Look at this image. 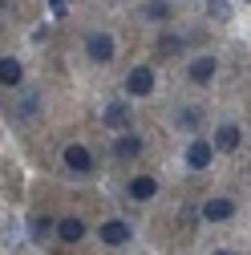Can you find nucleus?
I'll return each mask as SVG.
<instances>
[{"instance_id": "f257e3e1", "label": "nucleus", "mask_w": 251, "mask_h": 255, "mask_svg": "<svg viewBox=\"0 0 251 255\" xmlns=\"http://www.w3.org/2000/svg\"><path fill=\"white\" fill-rule=\"evenodd\" d=\"M85 53H89L93 61H110V57H114V37H110V33H93V37L85 41Z\"/></svg>"}, {"instance_id": "f03ea898", "label": "nucleus", "mask_w": 251, "mask_h": 255, "mask_svg": "<svg viewBox=\"0 0 251 255\" xmlns=\"http://www.w3.org/2000/svg\"><path fill=\"white\" fill-rule=\"evenodd\" d=\"M65 166H69L73 174H89V170H93V158H89L85 146H65Z\"/></svg>"}, {"instance_id": "7ed1b4c3", "label": "nucleus", "mask_w": 251, "mask_h": 255, "mask_svg": "<svg viewBox=\"0 0 251 255\" xmlns=\"http://www.w3.org/2000/svg\"><path fill=\"white\" fill-rule=\"evenodd\" d=\"M126 89L134 93V98H146V93H154V73L142 65V69H134L130 77H126Z\"/></svg>"}, {"instance_id": "20e7f679", "label": "nucleus", "mask_w": 251, "mask_h": 255, "mask_svg": "<svg viewBox=\"0 0 251 255\" xmlns=\"http://www.w3.org/2000/svg\"><path fill=\"white\" fill-rule=\"evenodd\" d=\"M102 235V243H110V247H122V243H130V223H106V227L98 231Z\"/></svg>"}, {"instance_id": "39448f33", "label": "nucleus", "mask_w": 251, "mask_h": 255, "mask_svg": "<svg viewBox=\"0 0 251 255\" xmlns=\"http://www.w3.org/2000/svg\"><path fill=\"white\" fill-rule=\"evenodd\" d=\"M203 215H207L211 223H223V219L235 215V203H231V199H211V203L203 207Z\"/></svg>"}, {"instance_id": "423d86ee", "label": "nucleus", "mask_w": 251, "mask_h": 255, "mask_svg": "<svg viewBox=\"0 0 251 255\" xmlns=\"http://www.w3.org/2000/svg\"><path fill=\"white\" fill-rule=\"evenodd\" d=\"M24 69H20V61L16 57H0V85H20Z\"/></svg>"}, {"instance_id": "0eeeda50", "label": "nucleus", "mask_w": 251, "mask_h": 255, "mask_svg": "<svg viewBox=\"0 0 251 255\" xmlns=\"http://www.w3.org/2000/svg\"><path fill=\"white\" fill-rule=\"evenodd\" d=\"M235 146H239V126H219V130H215V150L231 154Z\"/></svg>"}, {"instance_id": "6e6552de", "label": "nucleus", "mask_w": 251, "mask_h": 255, "mask_svg": "<svg viewBox=\"0 0 251 255\" xmlns=\"http://www.w3.org/2000/svg\"><path fill=\"white\" fill-rule=\"evenodd\" d=\"M154 195H158V182H154L150 174H142V178H134V182H130V199L146 203V199H154Z\"/></svg>"}, {"instance_id": "1a4fd4ad", "label": "nucleus", "mask_w": 251, "mask_h": 255, "mask_svg": "<svg viewBox=\"0 0 251 255\" xmlns=\"http://www.w3.org/2000/svg\"><path fill=\"white\" fill-rule=\"evenodd\" d=\"M81 235H85V223H81V219H61V223H57V239L77 243Z\"/></svg>"}, {"instance_id": "9d476101", "label": "nucleus", "mask_w": 251, "mask_h": 255, "mask_svg": "<svg viewBox=\"0 0 251 255\" xmlns=\"http://www.w3.org/2000/svg\"><path fill=\"white\" fill-rule=\"evenodd\" d=\"M215 69H219V65H215V57H199L195 65H191V81H199V85H207V81L215 77Z\"/></svg>"}, {"instance_id": "9b49d317", "label": "nucleus", "mask_w": 251, "mask_h": 255, "mask_svg": "<svg viewBox=\"0 0 251 255\" xmlns=\"http://www.w3.org/2000/svg\"><path fill=\"white\" fill-rule=\"evenodd\" d=\"M186 162H191L195 170H203L211 162V146L207 142H191V146H186Z\"/></svg>"}, {"instance_id": "f8f14e48", "label": "nucleus", "mask_w": 251, "mask_h": 255, "mask_svg": "<svg viewBox=\"0 0 251 255\" xmlns=\"http://www.w3.org/2000/svg\"><path fill=\"white\" fill-rule=\"evenodd\" d=\"M106 126H114V130H126V126H130V110H126L122 102L106 106Z\"/></svg>"}, {"instance_id": "ddd939ff", "label": "nucleus", "mask_w": 251, "mask_h": 255, "mask_svg": "<svg viewBox=\"0 0 251 255\" xmlns=\"http://www.w3.org/2000/svg\"><path fill=\"white\" fill-rule=\"evenodd\" d=\"M114 154H118V158H138V154H142V142H138L134 134H122V138L114 142Z\"/></svg>"}, {"instance_id": "4468645a", "label": "nucleus", "mask_w": 251, "mask_h": 255, "mask_svg": "<svg viewBox=\"0 0 251 255\" xmlns=\"http://www.w3.org/2000/svg\"><path fill=\"white\" fill-rule=\"evenodd\" d=\"M142 16H146V20H166V16H170V8L162 4V0H150V4L142 8Z\"/></svg>"}, {"instance_id": "2eb2a0df", "label": "nucleus", "mask_w": 251, "mask_h": 255, "mask_svg": "<svg viewBox=\"0 0 251 255\" xmlns=\"http://www.w3.org/2000/svg\"><path fill=\"white\" fill-rule=\"evenodd\" d=\"M154 49H158V57H174V53L182 49V37H162Z\"/></svg>"}, {"instance_id": "dca6fc26", "label": "nucleus", "mask_w": 251, "mask_h": 255, "mask_svg": "<svg viewBox=\"0 0 251 255\" xmlns=\"http://www.w3.org/2000/svg\"><path fill=\"white\" fill-rule=\"evenodd\" d=\"M28 235H33V239H45V235H49V219H41V215L28 219Z\"/></svg>"}, {"instance_id": "f3484780", "label": "nucleus", "mask_w": 251, "mask_h": 255, "mask_svg": "<svg viewBox=\"0 0 251 255\" xmlns=\"http://www.w3.org/2000/svg\"><path fill=\"white\" fill-rule=\"evenodd\" d=\"M211 16H219V20L231 16V4H227V0H211Z\"/></svg>"}, {"instance_id": "a211bd4d", "label": "nucleus", "mask_w": 251, "mask_h": 255, "mask_svg": "<svg viewBox=\"0 0 251 255\" xmlns=\"http://www.w3.org/2000/svg\"><path fill=\"white\" fill-rule=\"evenodd\" d=\"M33 114H37V98H24L20 102V118H33Z\"/></svg>"}, {"instance_id": "6ab92c4d", "label": "nucleus", "mask_w": 251, "mask_h": 255, "mask_svg": "<svg viewBox=\"0 0 251 255\" xmlns=\"http://www.w3.org/2000/svg\"><path fill=\"white\" fill-rule=\"evenodd\" d=\"M178 122H182V126H186V130H191V126H199V110H186V114H182V118H178Z\"/></svg>"}, {"instance_id": "aec40b11", "label": "nucleus", "mask_w": 251, "mask_h": 255, "mask_svg": "<svg viewBox=\"0 0 251 255\" xmlns=\"http://www.w3.org/2000/svg\"><path fill=\"white\" fill-rule=\"evenodd\" d=\"M49 8H53V16H65V0H49Z\"/></svg>"}, {"instance_id": "412c9836", "label": "nucleus", "mask_w": 251, "mask_h": 255, "mask_svg": "<svg viewBox=\"0 0 251 255\" xmlns=\"http://www.w3.org/2000/svg\"><path fill=\"white\" fill-rule=\"evenodd\" d=\"M215 255H231V251H215Z\"/></svg>"}]
</instances>
